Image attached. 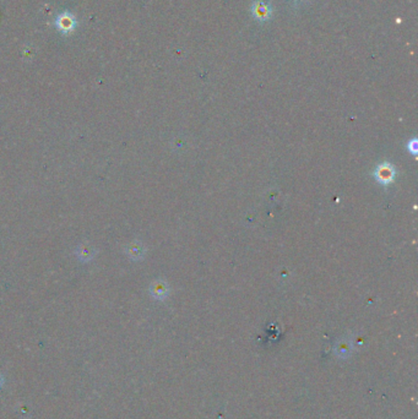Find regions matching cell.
Returning <instances> with one entry per match:
<instances>
[{"label":"cell","instance_id":"6da1fadb","mask_svg":"<svg viewBox=\"0 0 418 419\" xmlns=\"http://www.w3.org/2000/svg\"><path fill=\"white\" fill-rule=\"evenodd\" d=\"M253 19L259 23L269 22L274 15V8L270 0H253L250 7Z\"/></svg>","mask_w":418,"mask_h":419},{"label":"cell","instance_id":"52a82bcc","mask_svg":"<svg viewBox=\"0 0 418 419\" xmlns=\"http://www.w3.org/2000/svg\"><path fill=\"white\" fill-rule=\"evenodd\" d=\"M3 384H4V379H3V376L0 375V388H2Z\"/></svg>","mask_w":418,"mask_h":419},{"label":"cell","instance_id":"8992f818","mask_svg":"<svg viewBox=\"0 0 418 419\" xmlns=\"http://www.w3.org/2000/svg\"><path fill=\"white\" fill-rule=\"evenodd\" d=\"M288 2V4L291 7H295V8H298V7H302V5L304 4V3H307L308 0H287Z\"/></svg>","mask_w":418,"mask_h":419},{"label":"cell","instance_id":"7a4b0ae2","mask_svg":"<svg viewBox=\"0 0 418 419\" xmlns=\"http://www.w3.org/2000/svg\"><path fill=\"white\" fill-rule=\"evenodd\" d=\"M395 174V167L389 162L380 163L374 172V177L376 178V180L380 184H383V185H389L390 183H393Z\"/></svg>","mask_w":418,"mask_h":419},{"label":"cell","instance_id":"3957f363","mask_svg":"<svg viewBox=\"0 0 418 419\" xmlns=\"http://www.w3.org/2000/svg\"><path fill=\"white\" fill-rule=\"evenodd\" d=\"M55 25L61 34H70L76 27V20L70 13L65 11L55 19Z\"/></svg>","mask_w":418,"mask_h":419},{"label":"cell","instance_id":"277c9868","mask_svg":"<svg viewBox=\"0 0 418 419\" xmlns=\"http://www.w3.org/2000/svg\"><path fill=\"white\" fill-rule=\"evenodd\" d=\"M151 292H152V294L156 298L163 299L168 294V287L166 286L165 282L157 281L152 286V288H151Z\"/></svg>","mask_w":418,"mask_h":419},{"label":"cell","instance_id":"5b68a950","mask_svg":"<svg viewBox=\"0 0 418 419\" xmlns=\"http://www.w3.org/2000/svg\"><path fill=\"white\" fill-rule=\"evenodd\" d=\"M407 147L411 153H417V140L413 139V140H411V141H408Z\"/></svg>","mask_w":418,"mask_h":419}]
</instances>
